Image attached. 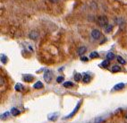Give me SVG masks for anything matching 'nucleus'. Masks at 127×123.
<instances>
[{
    "mask_svg": "<svg viewBox=\"0 0 127 123\" xmlns=\"http://www.w3.org/2000/svg\"><path fill=\"white\" fill-rule=\"evenodd\" d=\"M30 38L33 41H36L38 39V37H39V32H36V31H32V32H30Z\"/></svg>",
    "mask_w": 127,
    "mask_h": 123,
    "instance_id": "5",
    "label": "nucleus"
},
{
    "mask_svg": "<svg viewBox=\"0 0 127 123\" xmlns=\"http://www.w3.org/2000/svg\"><path fill=\"white\" fill-rule=\"evenodd\" d=\"M6 61H7V59H6V57H5V55H1V62L4 63V64H5Z\"/></svg>",
    "mask_w": 127,
    "mask_h": 123,
    "instance_id": "21",
    "label": "nucleus"
},
{
    "mask_svg": "<svg viewBox=\"0 0 127 123\" xmlns=\"http://www.w3.org/2000/svg\"><path fill=\"white\" fill-rule=\"evenodd\" d=\"M57 113L54 114L53 116H49V120H50V121H56V120H57Z\"/></svg>",
    "mask_w": 127,
    "mask_h": 123,
    "instance_id": "22",
    "label": "nucleus"
},
{
    "mask_svg": "<svg viewBox=\"0 0 127 123\" xmlns=\"http://www.w3.org/2000/svg\"><path fill=\"white\" fill-rule=\"evenodd\" d=\"M10 114V112H5V114H3V115H1V119H5V117H7L8 115Z\"/></svg>",
    "mask_w": 127,
    "mask_h": 123,
    "instance_id": "24",
    "label": "nucleus"
},
{
    "mask_svg": "<svg viewBox=\"0 0 127 123\" xmlns=\"http://www.w3.org/2000/svg\"><path fill=\"white\" fill-rule=\"evenodd\" d=\"M52 76H53V74L51 72V70L49 69H47L45 71V73H44V79H45L46 83H48L49 84L51 82V80H52Z\"/></svg>",
    "mask_w": 127,
    "mask_h": 123,
    "instance_id": "2",
    "label": "nucleus"
},
{
    "mask_svg": "<svg viewBox=\"0 0 127 123\" xmlns=\"http://www.w3.org/2000/svg\"><path fill=\"white\" fill-rule=\"evenodd\" d=\"M33 87H34L35 89H41V88H43V84L41 82H37L34 84V85H33Z\"/></svg>",
    "mask_w": 127,
    "mask_h": 123,
    "instance_id": "11",
    "label": "nucleus"
},
{
    "mask_svg": "<svg viewBox=\"0 0 127 123\" xmlns=\"http://www.w3.org/2000/svg\"><path fill=\"white\" fill-rule=\"evenodd\" d=\"M104 30H105V32H107V33H109V32H111L112 30H113V25H112V24H107L104 27Z\"/></svg>",
    "mask_w": 127,
    "mask_h": 123,
    "instance_id": "9",
    "label": "nucleus"
},
{
    "mask_svg": "<svg viewBox=\"0 0 127 123\" xmlns=\"http://www.w3.org/2000/svg\"><path fill=\"white\" fill-rule=\"evenodd\" d=\"M64 81V76H58L57 78V83H62Z\"/></svg>",
    "mask_w": 127,
    "mask_h": 123,
    "instance_id": "23",
    "label": "nucleus"
},
{
    "mask_svg": "<svg viewBox=\"0 0 127 123\" xmlns=\"http://www.w3.org/2000/svg\"><path fill=\"white\" fill-rule=\"evenodd\" d=\"M98 23L99 26L104 28L107 24H108V19L107 16L105 15H100L98 17Z\"/></svg>",
    "mask_w": 127,
    "mask_h": 123,
    "instance_id": "1",
    "label": "nucleus"
},
{
    "mask_svg": "<svg viewBox=\"0 0 127 123\" xmlns=\"http://www.w3.org/2000/svg\"><path fill=\"white\" fill-rule=\"evenodd\" d=\"M103 121H104V120H103V119L98 118V120H97V121H95V123H101V122H103Z\"/></svg>",
    "mask_w": 127,
    "mask_h": 123,
    "instance_id": "25",
    "label": "nucleus"
},
{
    "mask_svg": "<svg viewBox=\"0 0 127 123\" xmlns=\"http://www.w3.org/2000/svg\"><path fill=\"white\" fill-rule=\"evenodd\" d=\"M91 37H92L94 40H98L101 37V32H100L99 30L98 29H94L91 31Z\"/></svg>",
    "mask_w": 127,
    "mask_h": 123,
    "instance_id": "3",
    "label": "nucleus"
},
{
    "mask_svg": "<svg viewBox=\"0 0 127 123\" xmlns=\"http://www.w3.org/2000/svg\"><path fill=\"white\" fill-rule=\"evenodd\" d=\"M125 86V84H124V83H119V84H117L116 85H115V87H114V90H116V91H118V90H122V89H124Z\"/></svg>",
    "mask_w": 127,
    "mask_h": 123,
    "instance_id": "7",
    "label": "nucleus"
},
{
    "mask_svg": "<svg viewBox=\"0 0 127 123\" xmlns=\"http://www.w3.org/2000/svg\"><path fill=\"white\" fill-rule=\"evenodd\" d=\"M101 65H102L103 67L107 68V66H109V60H108V59H107V60H104V61L102 62V64H101Z\"/></svg>",
    "mask_w": 127,
    "mask_h": 123,
    "instance_id": "18",
    "label": "nucleus"
},
{
    "mask_svg": "<svg viewBox=\"0 0 127 123\" xmlns=\"http://www.w3.org/2000/svg\"><path fill=\"white\" fill-rule=\"evenodd\" d=\"M115 59V54L112 52H108L107 54V59H108V60H113V59Z\"/></svg>",
    "mask_w": 127,
    "mask_h": 123,
    "instance_id": "15",
    "label": "nucleus"
},
{
    "mask_svg": "<svg viewBox=\"0 0 127 123\" xmlns=\"http://www.w3.org/2000/svg\"><path fill=\"white\" fill-rule=\"evenodd\" d=\"M117 60H118V62H119L120 64H123V65L125 64V60L123 59L122 57H120V56H117Z\"/></svg>",
    "mask_w": 127,
    "mask_h": 123,
    "instance_id": "19",
    "label": "nucleus"
},
{
    "mask_svg": "<svg viewBox=\"0 0 127 123\" xmlns=\"http://www.w3.org/2000/svg\"><path fill=\"white\" fill-rule=\"evenodd\" d=\"M15 90H16V91H19V92L23 91V86H22V84H16V85H15Z\"/></svg>",
    "mask_w": 127,
    "mask_h": 123,
    "instance_id": "20",
    "label": "nucleus"
},
{
    "mask_svg": "<svg viewBox=\"0 0 127 123\" xmlns=\"http://www.w3.org/2000/svg\"><path fill=\"white\" fill-rule=\"evenodd\" d=\"M82 61H87V60H88V59H87L86 57H82Z\"/></svg>",
    "mask_w": 127,
    "mask_h": 123,
    "instance_id": "26",
    "label": "nucleus"
},
{
    "mask_svg": "<svg viewBox=\"0 0 127 123\" xmlns=\"http://www.w3.org/2000/svg\"><path fill=\"white\" fill-rule=\"evenodd\" d=\"M86 51H87V48L84 47V46H82V47H80L79 50H78V54H79L80 56H82V55H83Z\"/></svg>",
    "mask_w": 127,
    "mask_h": 123,
    "instance_id": "8",
    "label": "nucleus"
},
{
    "mask_svg": "<svg viewBox=\"0 0 127 123\" xmlns=\"http://www.w3.org/2000/svg\"><path fill=\"white\" fill-rule=\"evenodd\" d=\"M120 70H121V67L119 66H117V65H115V66H113V67H112V71H113V72H119Z\"/></svg>",
    "mask_w": 127,
    "mask_h": 123,
    "instance_id": "17",
    "label": "nucleus"
},
{
    "mask_svg": "<svg viewBox=\"0 0 127 123\" xmlns=\"http://www.w3.org/2000/svg\"><path fill=\"white\" fill-rule=\"evenodd\" d=\"M11 114L13 116H17V115L20 114V111L18 109H16V108H13L11 110Z\"/></svg>",
    "mask_w": 127,
    "mask_h": 123,
    "instance_id": "10",
    "label": "nucleus"
},
{
    "mask_svg": "<svg viewBox=\"0 0 127 123\" xmlns=\"http://www.w3.org/2000/svg\"><path fill=\"white\" fill-rule=\"evenodd\" d=\"M90 81H91V76L89 75H84L83 77H82V82L87 84V83H89Z\"/></svg>",
    "mask_w": 127,
    "mask_h": 123,
    "instance_id": "12",
    "label": "nucleus"
},
{
    "mask_svg": "<svg viewBox=\"0 0 127 123\" xmlns=\"http://www.w3.org/2000/svg\"><path fill=\"white\" fill-rule=\"evenodd\" d=\"M126 119H127V116H126Z\"/></svg>",
    "mask_w": 127,
    "mask_h": 123,
    "instance_id": "28",
    "label": "nucleus"
},
{
    "mask_svg": "<svg viewBox=\"0 0 127 123\" xmlns=\"http://www.w3.org/2000/svg\"><path fill=\"white\" fill-rule=\"evenodd\" d=\"M23 80H24L25 82L30 83L33 80V76L32 75H23Z\"/></svg>",
    "mask_w": 127,
    "mask_h": 123,
    "instance_id": "6",
    "label": "nucleus"
},
{
    "mask_svg": "<svg viewBox=\"0 0 127 123\" xmlns=\"http://www.w3.org/2000/svg\"><path fill=\"white\" fill-rule=\"evenodd\" d=\"M64 86L65 88H69V87H73V83L71 82V81H67V82L64 83Z\"/></svg>",
    "mask_w": 127,
    "mask_h": 123,
    "instance_id": "13",
    "label": "nucleus"
},
{
    "mask_svg": "<svg viewBox=\"0 0 127 123\" xmlns=\"http://www.w3.org/2000/svg\"><path fill=\"white\" fill-rule=\"evenodd\" d=\"M81 104H82V102H79V103H77V105H76V107H75V109L73 110V112H71L70 114H69L68 116H66V117H64V120H67V119H70V118H72V117H73L76 114V112L79 111V109H80V106H81Z\"/></svg>",
    "mask_w": 127,
    "mask_h": 123,
    "instance_id": "4",
    "label": "nucleus"
},
{
    "mask_svg": "<svg viewBox=\"0 0 127 123\" xmlns=\"http://www.w3.org/2000/svg\"><path fill=\"white\" fill-rule=\"evenodd\" d=\"M90 58L91 59H96V58H98V53L96 52V51H93L90 54Z\"/></svg>",
    "mask_w": 127,
    "mask_h": 123,
    "instance_id": "16",
    "label": "nucleus"
},
{
    "mask_svg": "<svg viewBox=\"0 0 127 123\" xmlns=\"http://www.w3.org/2000/svg\"><path fill=\"white\" fill-rule=\"evenodd\" d=\"M51 2H53V3H57V2H58V0H50Z\"/></svg>",
    "mask_w": 127,
    "mask_h": 123,
    "instance_id": "27",
    "label": "nucleus"
},
{
    "mask_svg": "<svg viewBox=\"0 0 127 123\" xmlns=\"http://www.w3.org/2000/svg\"><path fill=\"white\" fill-rule=\"evenodd\" d=\"M74 80L76 81V82H79V81H81L82 80V75L81 74H79V73H77V74H75L74 75Z\"/></svg>",
    "mask_w": 127,
    "mask_h": 123,
    "instance_id": "14",
    "label": "nucleus"
}]
</instances>
